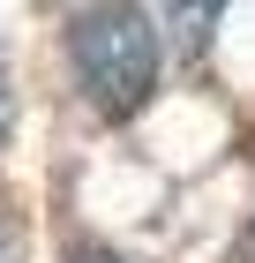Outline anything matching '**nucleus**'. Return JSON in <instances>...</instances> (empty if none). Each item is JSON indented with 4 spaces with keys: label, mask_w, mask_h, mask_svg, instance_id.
<instances>
[{
    "label": "nucleus",
    "mask_w": 255,
    "mask_h": 263,
    "mask_svg": "<svg viewBox=\"0 0 255 263\" xmlns=\"http://www.w3.org/2000/svg\"><path fill=\"white\" fill-rule=\"evenodd\" d=\"M68 61H75L83 98L105 121L143 113L158 90V30L143 15V0H83L68 23Z\"/></svg>",
    "instance_id": "1"
},
{
    "label": "nucleus",
    "mask_w": 255,
    "mask_h": 263,
    "mask_svg": "<svg viewBox=\"0 0 255 263\" xmlns=\"http://www.w3.org/2000/svg\"><path fill=\"white\" fill-rule=\"evenodd\" d=\"M218 15H225V0H165V23H173L180 61H203V53H210V30H218Z\"/></svg>",
    "instance_id": "2"
},
{
    "label": "nucleus",
    "mask_w": 255,
    "mask_h": 263,
    "mask_svg": "<svg viewBox=\"0 0 255 263\" xmlns=\"http://www.w3.org/2000/svg\"><path fill=\"white\" fill-rule=\"evenodd\" d=\"M0 263H23V226H15V211H0Z\"/></svg>",
    "instance_id": "3"
},
{
    "label": "nucleus",
    "mask_w": 255,
    "mask_h": 263,
    "mask_svg": "<svg viewBox=\"0 0 255 263\" xmlns=\"http://www.w3.org/2000/svg\"><path fill=\"white\" fill-rule=\"evenodd\" d=\"M68 263H120V256H113V248H75Z\"/></svg>",
    "instance_id": "4"
},
{
    "label": "nucleus",
    "mask_w": 255,
    "mask_h": 263,
    "mask_svg": "<svg viewBox=\"0 0 255 263\" xmlns=\"http://www.w3.org/2000/svg\"><path fill=\"white\" fill-rule=\"evenodd\" d=\"M233 263H255V233H248V241H240V248H233Z\"/></svg>",
    "instance_id": "5"
}]
</instances>
